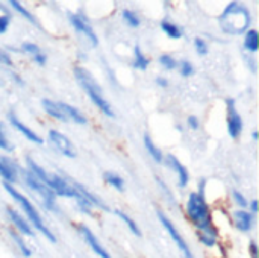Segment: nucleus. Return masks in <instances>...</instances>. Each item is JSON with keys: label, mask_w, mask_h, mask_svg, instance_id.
<instances>
[{"label": "nucleus", "mask_w": 259, "mask_h": 258, "mask_svg": "<svg viewBox=\"0 0 259 258\" xmlns=\"http://www.w3.org/2000/svg\"><path fill=\"white\" fill-rule=\"evenodd\" d=\"M250 23H252L250 11L238 2H231L219 18V24L222 30L228 35L246 33L250 27Z\"/></svg>", "instance_id": "nucleus-1"}, {"label": "nucleus", "mask_w": 259, "mask_h": 258, "mask_svg": "<svg viewBox=\"0 0 259 258\" xmlns=\"http://www.w3.org/2000/svg\"><path fill=\"white\" fill-rule=\"evenodd\" d=\"M3 189L6 190V193L20 205V208L24 211V214H26V219H27V222L30 224V227L32 228H35L38 233H41V236H44L50 243H56V237H55V234L49 230V227H46V224H44V220H42V217H41V214L38 213V210L35 208V205L24 196V195H21L18 190H15L14 189V186L12 184H8V182H3Z\"/></svg>", "instance_id": "nucleus-2"}, {"label": "nucleus", "mask_w": 259, "mask_h": 258, "mask_svg": "<svg viewBox=\"0 0 259 258\" xmlns=\"http://www.w3.org/2000/svg\"><path fill=\"white\" fill-rule=\"evenodd\" d=\"M74 78L77 81V84L83 88V91L87 93V96L90 97V100L108 117H114V109L111 106V103L105 99L103 96V90L99 85V82L96 81V78L85 68L77 65L74 68Z\"/></svg>", "instance_id": "nucleus-3"}, {"label": "nucleus", "mask_w": 259, "mask_h": 258, "mask_svg": "<svg viewBox=\"0 0 259 258\" xmlns=\"http://www.w3.org/2000/svg\"><path fill=\"white\" fill-rule=\"evenodd\" d=\"M187 217L193 224V227L197 231H206L214 228L211 208L203 196H200L197 192L191 193L187 201Z\"/></svg>", "instance_id": "nucleus-4"}, {"label": "nucleus", "mask_w": 259, "mask_h": 258, "mask_svg": "<svg viewBox=\"0 0 259 258\" xmlns=\"http://www.w3.org/2000/svg\"><path fill=\"white\" fill-rule=\"evenodd\" d=\"M23 178H24L26 186H27L33 193H36V195L41 198L42 205H44L47 210L53 211V210H55V205H56V196L53 195V192H52L44 182H41L38 178H35L29 170H24V172H23Z\"/></svg>", "instance_id": "nucleus-5"}, {"label": "nucleus", "mask_w": 259, "mask_h": 258, "mask_svg": "<svg viewBox=\"0 0 259 258\" xmlns=\"http://www.w3.org/2000/svg\"><path fill=\"white\" fill-rule=\"evenodd\" d=\"M158 219H159L161 225L164 227V230H165V231L168 233V236L171 237V240L175 242V245L178 246V249L181 251V254L184 255V258H194L191 249H190V246H188V243H187V240L182 237V234H181L179 230L175 227V224H173L162 211H158Z\"/></svg>", "instance_id": "nucleus-6"}, {"label": "nucleus", "mask_w": 259, "mask_h": 258, "mask_svg": "<svg viewBox=\"0 0 259 258\" xmlns=\"http://www.w3.org/2000/svg\"><path fill=\"white\" fill-rule=\"evenodd\" d=\"M47 137H49V141H50L52 148L56 149L61 155H64L67 158H76L77 151H76L74 144L71 143V140L67 135H64L62 132L56 131V129H50Z\"/></svg>", "instance_id": "nucleus-7"}, {"label": "nucleus", "mask_w": 259, "mask_h": 258, "mask_svg": "<svg viewBox=\"0 0 259 258\" xmlns=\"http://www.w3.org/2000/svg\"><path fill=\"white\" fill-rule=\"evenodd\" d=\"M68 20H70L71 26L74 27V30L77 33L83 35L90 41V44L93 47H97L99 38H97L94 29L91 27V24L88 23V20H87V17L83 14H80V12H71V14H68Z\"/></svg>", "instance_id": "nucleus-8"}, {"label": "nucleus", "mask_w": 259, "mask_h": 258, "mask_svg": "<svg viewBox=\"0 0 259 258\" xmlns=\"http://www.w3.org/2000/svg\"><path fill=\"white\" fill-rule=\"evenodd\" d=\"M226 106H228V132L231 138L235 140L243 132V119L235 108V99L232 97L226 99Z\"/></svg>", "instance_id": "nucleus-9"}, {"label": "nucleus", "mask_w": 259, "mask_h": 258, "mask_svg": "<svg viewBox=\"0 0 259 258\" xmlns=\"http://www.w3.org/2000/svg\"><path fill=\"white\" fill-rule=\"evenodd\" d=\"M46 186L53 192L55 196H61V198H74L76 196V192L71 187L70 181H67L65 178H62L59 175L49 173V178L46 181Z\"/></svg>", "instance_id": "nucleus-10"}, {"label": "nucleus", "mask_w": 259, "mask_h": 258, "mask_svg": "<svg viewBox=\"0 0 259 258\" xmlns=\"http://www.w3.org/2000/svg\"><path fill=\"white\" fill-rule=\"evenodd\" d=\"M77 231H79V234L82 236V239H83V242L88 245V248L97 255L99 258H112L111 257V254L106 251V248L99 242V239L96 237V234L87 227V225H79L77 227Z\"/></svg>", "instance_id": "nucleus-11"}, {"label": "nucleus", "mask_w": 259, "mask_h": 258, "mask_svg": "<svg viewBox=\"0 0 259 258\" xmlns=\"http://www.w3.org/2000/svg\"><path fill=\"white\" fill-rule=\"evenodd\" d=\"M6 213H8V217L9 220L12 222L15 231L21 236H26V237H33L35 236V231L33 228L30 227V224L27 222L26 217H23L17 210H12V208H6Z\"/></svg>", "instance_id": "nucleus-12"}, {"label": "nucleus", "mask_w": 259, "mask_h": 258, "mask_svg": "<svg viewBox=\"0 0 259 258\" xmlns=\"http://www.w3.org/2000/svg\"><path fill=\"white\" fill-rule=\"evenodd\" d=\"M8 120H9V123L12 125V128H15L20 134H23L24 138H27V140L32 141L33 144H42V143H44L42 138H41L35 131H32L29 126H26V125L15 116V113L9 111V113H8Z\"/></svg>", "instance_id": "nucleus-13"}, {"label": "nucleus", "mask_w": 259, "mask_h": 258, "mask_svg": "<svg viewBox=\"0 0 259 258\" xmlns=\"http://www.w3.org/2000/svg\"><path fill=\"white\" fill-rule=\"evenodd\" d=\"M164 161L167 163V166H168L171 170L176 172L179 189H185V187L188 186V182H190V173H188L187 167H185L175 155H171V154H168L167 157H164Z\"/></svg>", "instance_id": "nucleus-14"}, {"label": "nucleus", "mask_w": 259, "mask_h": 258, "mask_svg": "<svg viewBox=\"0 0 259 258\" xmlns=\"http://www.w3.org/2000/svg\"><path fill=\"white\" fill-rule=\"evenodd\" d=\"M232 219H234L235 228L241 233H249L255 224V216H252L247 210H235L232 214Z\"/></svg>", "instance_id": "nucleus-15"}, {"label": "nucleus", "mask_w": 259, "mask_h": 258, "mask_svg": "<svg viewBox=\"0 0 259 258\" xmlns=\"http://www.w3.org/2000/svg\"><path fill=\"white\" fill-rule=\"evenodd\" d=\"M70 184H71V187H73V189H74V190H76V192H77V193H79V195H80L93 208L96 207V208H100V210H103V211H109V207H108L103 201H100L96 195H93L87 187H83L82 184L74 182V181H71Z\"/></svg>", "instance_id": "nucleus-16"}, {"label": "nucleus", "mask_w": 259, "mask_h": 258, "mask_svg": "<svg viewBox=\"0 0 259 258\" xmlns=\"http://www.w3.org/2000/svg\"><path fill=\"white\" fill-rule=\"evenodd\" d=\"M17 173H18L17 164L11 158L0 157V176L3 178V182L14 184L17 181Z\"/></svg>", "instance_id": "nucleus-17"}, {"label": "nucleus", "mask_w": 259, "mask_h": 258, "mask_svg": "<svg viewBox=\"0 0 259 258\" xmlns=\"http://www.w3.org/2000/svg\"><path fill=\"white\" fill-rule=\"evenodd\" d=\"M41 106H42V109L50 117H53V119H56L59 122H64V123L68 122L67 117H65V114H64V111H62V108H61V102H53L50 99H42L41 100Z\"/></svg>", "instance_id": "nucleus-18"}, {"label": "nucleus", "mask_w": 259, "mask_h": 258, "mask_svg": "<svg viewBox=\"0 0 259 258\" xmlns=\"http://www.w3.org/2000/svg\"><path fill=\"white\" fill-rule=\"evenodd\" d=\"M61 108H62V111H64V114H65V117H67L68 122H74L77 125H85L88 122V119L85 117V114L82 111H79L77 108H74L73 105H68L65 102H61Z\"/></svg>", "instance_id": "nucleus-19"}, {"label": "nucleus", "mask_w": 259, "mask_h": 258, "mask_svg": "<svg viewBox=\"0 0 259 258\" xmlns=\"http://www.w3.org/2000/svg\"><path fill=\"white\" fill-rule=\"evenodd\" d=\"M197 239L199 242L205 246V248H214L219 242V231L217 228H211V230H206V231H197Z\"/></svg>", "instance_id": "nucleus-20"}, {"label": "nucleus", "mask_w": 259, "mask_h": 258, "mask_svg": "<svg viewBox=\"0 0 259 258\" xmlns=\"http://www.w3.org/2000/svg\"><path fill=\"white\" fill-rule=\"evenodd\" d=\"M149 64H150V59L143 53L141 47L137 44V46L134 47V62H132V67L137 68V70L144 71V70L149 67Z\"/></svg>", "instance_id": "nucleus-21"}, {"label": "nucleus", "mask_w": 259, "mask_h": 258, "mask_svg": "<svg viewBox=\"0 0 259 258\" xmlns=\"http://www.w3.org/2000/svg\"><path fill=\"white\" fill-rule=\"evenodd\" d=\"M244 47L247 52L250 53H256L259 49V36L258 30L255 29H249L244 35Z\"/></svg>", "instance_id": "nucleus-22"}, {"label": "nucleus", "mask_w": 259, "mask_h": 258, "mask_svg": "<svg viewBox=\"0 0 259 258\" xmlns=\"http://www.w3.org/2000/svg\"><path fill=\"white\" fill-rule=\"evenodd\" d=\"M144 146L147 149V152L150 154V157L156 161V163H162L164 161V155H162V151L153 143L152 137L149 134H144Z\"/></svg>", "instance_id": "nucleus-23"}, {"label": "nucleus", "mask_w": 259, "mask_h": 258, "mask_svg": "<svg viewBox=\"0 0 259 258\" xmlns=\"http://www.w3.org/2000/svg\"><path fill=\"white\" fill-rule=\"evenodd\" d=\"M9 236H11L12 242L15 243L17 249L21 252V255H23V257H26V258L32 257V251H30V248L27 246V243L24 242V239H23V236H21V234H18L17 231H9Z\"/></svg>", "instance_id": "nucleus-24"}, {"label": "nucleus", "mask_w": 259, "mask_h": 258, "mask_svg": "<svg viewBox=\"0 0 259 258\" xmlns=\"http://www.w3.org/2000/svg\"><path fill=\"white\" fill-rule=\"evenodd\" d=\"M161 29H162V32H164L167 36H170V38H173V40H179V38H182V35H184L182 29H181L178 24H175V23H171V21H168V20H162V21H161Z\"/></svg>", "instance_id": "nucleus-25"}, {"label": "nucleus", "mask_w": 259, "mask_h": 258, "mask_svg": "<svg viewBox=\"0 0 259 258\" xmlns=\"http://www.w3.org/2000/svg\"><path fill=\"white\" fill-rule=\"evenodd\" d=\"M114 214L117 216V217H120L123 222H124V225L129 228V231L134 234V236H137V237H141V230L138 228V225H137V222L129 216V214H126L124 211H121V210H114Z\"/></svg>", "instance_id": "nucleus-26"}, {"label": "nucleus", "mask_w": 259, "mask_h": 258, "mask_svg": "<svg viewBox=\"0 0 259 258\" xmlns=\"http://www.w3.org/2000/svg\"><path fill=\"white\" fill-rule=\"evenodd\" d=\"M26 164H27V170L35 176V178H38L41 182H44L46 184V181H47V178H49V172H46L41 166H38L32 158H26Z\"/></svg>", "instance_id": "nucleus-27"}, {"label": "nucleus", "mask_w": 259, "mask_h": 258, "mask_svg": "<svg viewBox=\"0 0 259 258\" xmlns=\"http://www.w3.org/2000/svg\"><path fill=\"white\" fill-rule=\"evenodd\" d=\"M103 179H105V182L108 186L114 187L115 190H118V192L124 190V179L118 173H115V172H105Z\"/></svg>", "instance_id": "nucleus-28"}, {"label": "nucleus", "mask_w": 259, "mask_h": 258, "mask_svg": "<svg viewBox=\"0 0 259 258\" xmlns=\"http://www.w3.org/2000/svg\"><path fill=\"white\" fill-rule=\"evenodd\" d=\"M9 5L20 14V15H23L27 21H30V23H33V24H36V18L33 17V14L32 12H29V9H26L20 2H17V0H11L9 2Z\"/></svg>", "instance_id": "nucleus-29"}, {"label": "nucleus", "mask_w": 259, "mask_h": 258, "mask_svg": "<svg viewBox=\"0 0 259 258\" xmlns=\"http://www.w3.org/2000/svg\"><path fill=\"white\" fill-rule=\"evenodd\" d=\"M121 17L124 20V23L131 27H138L140 26V17L135 11H131V9H124L121 12Z\"/></svg>", "instance_id": "nucleus-30"}, {"label": "nucleus", "mask_w": 259, "mask_h": 258, "mask_svg": "<svg viewBox=\"0 0 259 258\" xmlns=\"http://www.w3.org/2000/svg\"><path fill=\"white\" fill-rule=\"evenodd\" d=\"M0 149L5 152H12L14 151V144L8 140L6 134H5V123L0 122Z\"/></svg>", "instance_id": "nucleus-31"}, {"label": "nucleus", "mask_w": 259, "mask_h": 258, "mask_svg": "<svg viewBox=\"0 0 259 258\" xmlns=\"http://www.w3.org/2000/svg\"><path fill=\"white\" fill-rule=\"evenodd\" d=\"M194 49H196V52H197L199 56H206V55L209 53V46H208V43H206L203 38H200V36H196V38H194Z\"/></svg>", "instance_id": "nucleus-32"}, {"label": "nucleus", "mask_w": 259, "mask_h": 258, "mask_svg": "<svg viewBox=\"0 0 259 258\" xmlns=\"http://www.w3.org/2000/svg\"><path fill=\"white\" fill-rule=\"evenodd\" d=\"M178 67H179V71H181V75L184 78H190L191 75H194V65L190 61H187V59H182L178 64Z\"/></svg>", "instance_id": "nucleus-33"}, {"label": "nucleus", "mask_w": 259, "mask_h": 258, "mask_svg": "<svg viewBox=\"0 0 259 258\" xmlns=\"http://www.w3.org/2000/svg\"><path fill=\"white\" fill-rule=\"evenodd\" d=\"M159 62L162 64V67L165 70H175V68H178V61L173 56H170V55H161L159 56Z\"/></svg>", "instance_id": "nucleus-34"}, {"label": "nucleus", "mask_w": 259, "mask_h": 258, "mask_svg": "<svg viewBox=\"0 0 259 258\" xmlns=\"http://www.w3.org/2000/svg\"><path fill=\"white\" fill-rule=\"evenodd\" d=\"M21 52H24V53H27V55H36V53H39L41 50H39V46H38V44L30 43V41H24V43L21 44Z\"/></svg>", "instance_id": "nucleus-35"}, {"label": "nucleus", "mask_w": 259, "mask_h": 258, "mask_svg": "<svg viewBox=\"0 0 259 258\" xmlns=\"http://www.w3.org/2000/svg\"><path fill=\"white\" fill-rule=\"evenodd\" d=\"M232 198H234L235 204H237V205H238L241 210H246V208H247L249 202H247V199H246V196H244L243 193H240L238 190H234V193H232Z\"/></svg>", "instance_id": "nucleus-36"}, {"label": "nucleus", "mask_w": 259, "mask_h": 258, "mask_svg": "<svg viewBox=\"0 0 259 258\" xmlns=\"http://www.w3.org/2000/svg\"><path fill=\"white\" fill-rule=\"evenodd\" d=\"M9 23H11V17L9 14H2L0 15V35L5 33L9 27Z\"/></svg>", "instance_id": "nucleus-37"}, {"label": "nucleus", "mask_w": 259, "mask_h": 258, "mask_svg": "<svg viewBox=\"0 0 259 258\" xmlns=\"http://www.w3.org/2000/svg\"><path fill=\"white\" fill-rule=\"evenodd\" d=\"M0 64H3V65H8V67H11L12 65V59H11V55L5 50V49H2L0 47Z\"/></svg>", "instance_id": "nucleus-38"}, {"label": "nucleus", "mask_w": 259, "mask_h": 258, "mask_svg": "<svg viewBox=\"0 0 259 258\" xmlns=\"http://www.w3.org/2000/svg\"><path fill=\"white\" fill-rule=\"evenodd\" d=\"M187 125L190 126V129H193V131H199V128H200L199 117H196V116H190V117H188V120H187Z\"/></svg>", "instance_id": "nucleus-39"}, {"label": "nucleus", "mask_w": 259, "mask_h": 258, "mask_svg": "<svg viewBox=\"0 0 259 258\" xmlns=\"http://www.w3.org/2000/svg\"><path fill=\"white\" fill-rule=\"evenodd\" d=\"M249 254H250V257H252V258H258L259 257L258 243H256L255 240H252V242H250V245H249Z\"/></svg>", "instance_id": "nucleus-40"}, {"label": "nucleus", "mask_w": 259, "mask_h": 258, "mask_svg": "<svg viewBox=\"0 0 259 258\" xmlns=\"http://www.w3.org/2000/svg\"><path fill=\"white\" fill-rule=\"evenodd\" d=\"M33 61L38 64V65H46V62H47V56L44 55V53H36V55H33Z\"/></svg>", "instance_id": "nucleus-41"}, {"label": "nucleus", "mask_w": 259, "mask_h": 258, "mask_svg": "<svg viewBox=\"0 0 259 258\" xmlns=\"http://www.w3.org/2000/svg\"><path fill=\"white\" fill-rule=\"evenodd\" d=\"M247 208H249V213H250L252 216H256V214H258V201L253 199L252 202H249Z\"/></svg>", "instance_id": "nucleus-42"}, {"label": "nucleus", "mask_w": 259, "mask_h": 258, "mask_svg": "<svg viewBox=\"0 0 259 258\" xmlns=\"http://www.w3.org/2000/svg\"><path fill=\"white\" fill-rule=\"evenodd\" d=\"M156 84H158L159 87H168V81H167L165 78H162V76H158V78H156Z\"/></svg>", "instance_id": "nucleus-43"}, {"label": "nucleus", "mask_w": 259, "mask_h": 258, "mask_svg": "<svg viewBox=\"0 0 259 258\" xmlns=\"http://www.w3.org/2000/svg\"><path fill=\"white\" fill-rule=\"evenodd\" d=\"M12 78L15 79V82H17L18 85H24V82H23V79H21V78H20L18 75H15V73H14V75H12Z\"/></svg>", "instance_id": "nucleus-44"}, {"label": "nucleus", "mask_w": 259, "mask_h": 258, "mask_svg": "<svg viewBox=\"0 0 259 258\" xmlns=\"http://www.w3.org/2000/svg\"><path fill=\"white\" fill-rule=\"evenodd\" d=\"M252 138H253V141H256V140H258V132H256V131H253V132H252Z\"/></svg>", "instance_id": "nucleus-45"}, {"label": "nucleus", "mask_w": 259, "mask_h": 258, "mask_svg": "<svg viewBox=\"0 0 259 258\" xmlns=\"http://www.w3.org/2000/svg\"><path fill=\"white\" fill-rule=\"evenodd\" d=\"M0 12H2V14H8V11H6L2 5H0Z\"/></svg>", "instance_id": "nucleus-46"}]
</instances>
